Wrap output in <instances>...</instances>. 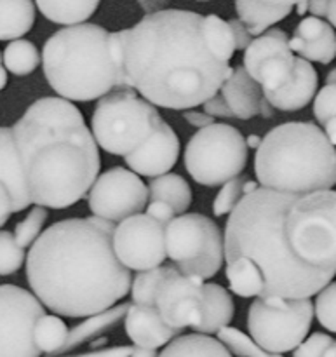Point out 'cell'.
<instances>
[{"label":"cell","instance_id":"20","mask_svg":"<svg viewBox=\"0 0 336 357\" xmlns=\"http://www.w3.org/2000/svg\"><path fill=\"white\" fill-rule=\"evenodd\" d=\"M124 326L125 333L131 338L135 347L152 349V351L166 347L171 340H174L181 333V331L164 324L155 307L135 305V303L128 307V312L124 316Z\"/></svg>","mask_w":336,"mask_h":357},{"label":"cell","instance_id":"6","mask_svg":"<svg viewBox=\"0 0 336 357\" xmlns=\"http://www.w3.org/2000/svg\"><path fill=\"white\" fill-rule=\"evenodd\" d=\"M110 31L94 23L65 26L42 49L45 80L58 98L94 101L119 87V70L108 47Z\"/></svg>","mask_w":336,"mask_h":357},{"label":"cell","instance_id":"17","mask_svg":"<svg viewBox=\"0 0 336 357\" xmlns=\"http://www.w3.org/2000/svg\"><path fill=\"white\" fill-rule=\"evenodd\" d=\"M209 220V216L201 213H185L174 216L164 230L166 257L176 265L194 260L206 244Z\"/></svg>","mask_w":336,"mask_h":357},{"label":"cell","instance_id":"55","mask_svg":"<svg viewBox=\"0 0 336 357\" xmlns=\"http://www.w3.org/2000/svg\"><path fill=\"white\" fill-rule=\"evenodd\" d=\"M265 2L274 3V6H289V7H293L296 2H298V0H265Z\"/></svg>","mask_w":336,"mask_h":357},{"label":"cell","instance_id":"10","mask_svg":"<svg viewBox=\"0 0 336 357\" xmlns=\"http://www.w3.org/2000/svg\"><path fill=\"white\" fill-rule=\"evenodd\" d=\"M44 316V305L33 293L0 284V357H40L33 331Z\"/></svg>","mask_w":336,"mask_h":357},{"label":"cell","instance_id":"1","mask_svg":"<svg viewBox=\"0 0 336 357\" xmlns=\"http://www.w3.org/2000/svg\"><path fill=\"white\" fill-rule=\"evenodd\" d=\"M335 190L289 194L258 187L229 215L225 264L250 258L261 272L264 295L312 298L336 272Z\"/></svg>","mask_w":336,"mask_h":357},{"label":"cell","instance_id":"49","mask_svg":"<svg viewBox=\"0 0 336 357\" xmlns=\"http://www.w3.org/2000/svg\"><path fill=\"white\" fill-rule=\"evenodd\" d=\"M328 3H330V0H309L310 16L321 17V20H324V17H326Z\"/></svg>","mask_w":336,"mask_h":357},{"label":"cell","instance_id":"57","mask_svg":"<svg viewBox=\"0 0 336 357\" xmlns=\"http://www.w3.org/2000/svg\"><path fill=\"white\" fill-rule=\"evenodd\" d=\"M197 2H208V0H197Z\"/></svg>","mask_w":336,"mask_h":357},{"label":"cell","instance_id":"2","mask_svg":"<svg viewBox=\"0 0 336 357\" xmlns=\"http://www.w3.org/2000/svg\"><path fill=\"white\" fill-rule=\"evenodd\" d=\"M201 28L202 14L166 9L146 14L135 26L110 31L108 47L119 87H129L167 110H192L215 96L234 66L209 52Z\"/></svg>","mask_w":336,"mask_h":357},{"label":"cell","instance_id":"7","mask_svg":"<svg viewBox=\"0 0 336 357\" xmlns=\"http://www.w3.org/2000/svg\"><path fill=\"white\" fill-rule=\"evenodd\" d=\"M159 119V110L145 98L129 87H119L98 100L89 129L98 149L124 157L152 135Z\"/></svg>","mask_w":336,"mask_h":357},{"label":"cell","instance_id":"31","mask_svg":"<svg viewBox=\"0 0 336 357\" xmlns=\"http://www.w3.org/2000/svg\"><path fill=\"white\" fill-rule=\"evenodd\" d=\"M202 38L206 47L213 56L222 63H230L236 54V44L229 23L218 16V14H208L202 16Z\"/></svg>","mask_w":336,"mask_h":357},{"label":"cell","instance_id":"15","mask_svg":"<svg viewBox=\"0 0 336 357\" xmlns=\"http://www.w3.org/2000/svg\"><path fill=\"white\" fill-rule=\"evenodd\" d=\"M180 150L181 145L176 131L160 117L152 135L138 149L124 155V162L128 169L138 176L157 178L167 174L176 166Z\"/></svg>","mask_w":336,"mask_h":357},{"label":"cell","instance_id":"37","mask_svg":"<svg viewBox=\"0 0 336 357\" xmlns=\"http://www.w3.org/2000/svg\"><path fill=\"white\" fill-rule=\"evenodd\" d=\"M247 178L250 176L239 174V176L232 178V180L222 185L215 202H213V213H215V216L222 218V216L230 215L237 208V204L244 197V183H246Z\"/></svg>","mask_w":336,"mask_h":357},{"label":"cell","instance_id":"50","mask_svg":"<svg viewBox=\"0 0 336 357\" xmlns=\"http://www.w3.org/2000/svg\"><path fill=\"white\" fill-rule=\"evenodd\" d=\"M324 21L330 23L331 26H335L336 24V0H330V3H328V10H326V17H324Z\"/></svg>","mask_w":336,"mask_h":357},{"label":"cell","instance_id":"14","mask_svg":"<svg viewBox=\"0 0 336 357\" xmlns=\"http://www.w3.org/2000/svg\"><path fill=\"white\" fill-rule=\"evenodd\" d=\"M204 282L197 278L183 275L178 267L171 265V271L157 289L153 307L159 312L164 324L176 331L185 328L194 330L202 321L204 310Z\"/></svg>","mask_w":336,"mask_h":357},{"label":"cell","instance_id":"30","mask_svg":"<svg viewBox=\"0 0 336 357\" xmlns=\"http://www.w3.org/2000/svg\"><path fill=\"white\" fill-rule=\"evenodd\" d=\"M230 291L240 298H258L264 295V278L261 272L250 258H236L227 261L225 268Z\"/></svg>","mask_w":336,"mask_h":357},{"label":"cell","instance_id":"32","mask_svg":"<svg viewBox=\"0 0 336 357\" xmlns=\"http://www.w3.org/2000/svg\"><path fill=\"white\" fill-rule=\"evenodd\" d=\"M40 65V52L33 42L17 38L7 44L2 52V66L6 72L16 77H26L33 73Z\"/></svg>","mask_w":336,"mask_h":357},{"label":"cell","instance_id":"27","mask_svg":"<svg viewBox=\"0 0 336 357\" xmlns=\"http://www.w3.org/2000/svg\"><path fill=\"white\" fill-rule=\"evenodd\" d=\"M148 199L150 201L166 202L173 208L178 215H185L187 209L192 206V188L188 181L181 174L167 173L162 176L152 178L148 183Z\"/></svg>","mask_w":336,"mask_h":357},{"label":"cell","instance_id":"16","mask_svg":"<svg viewBox=\"0 0 336 357\" xmlns=\"http://www.w3.org/2000/svg\"><path fill=\"white\" fill-rule=\"evenodd\" d=\"M218 94L230 108L234 119L250 121L257 115L272 119L275 114L274 108L264 98L260 84L251 79L243 66H234L230 77L218 89Z\"/></svg>","mask_w":336,"mask_h":357},{"label":"cell","instance_id":"54","mask_svg":"<svg viewBox=\"0 0 336 357\" xmlns=\"http://www.w3.org/2000/svg\"><path fill=\"white\" fill-rule=\"evenodd\" d=\"M7 86V72L2 66V54H0V91Z\"/></svg>","mask_w":336,"mask_h":357},{"label":"cell","instance_id":"51","mask_svg":"<svg viewBox=\"0 0 336 357\" xmlns=\"http://www.w3.org/2000/svg\"><path fill=\"white\" fill-rule=\"evenodd\" d=\"M157 351H152V349H143V347H132L131 356L129 357H157Z\"/></svg>","mask_w":336,"mask_h":357},{"label":"cell","instance_id":"45","mask_svg":"<svg viewBox=\"0 0 336 357\" xmlns=\"http://www.w3.org/2000/svg\"><path fill=\"white\" fill-rule=\"evenodd\" d=\"M183 119L188 126H192V128H197V129H204V128H208V126L215 124L216 122L215 119L209 117L208 114L195 110V108L183 112Z\"/></svg>","mask_w":336,"mask_h":357},{"label":"cell","instance_id":"19","mask_svg":"<svg viewBox=\"0 0 336 357\" xmlns=\"http://www.w3.org/2000/svg\"><path fill=\"white\" fill-rule=\"evenodd\" d=\"M317 87H319L317 70L314 68L312 63L296 56L291 79L277 91H270V93L261 91V93L274 110L298 112L314 100Z\"/></svg>","mask_w":336,"mask_h":357},{"label":"cell","instance_id":"47","mask_svg":"<svg viewBox=\"0 0 336 357\" xmlns=\"http://www.w3.org/2000/svg\"><path fill=\"white\" fill-rule=\"evenodd\" d=\"M10 215H14L13 201H10V195L7 192V188L0 183V229L9 222Z\"/></svg>","mask_w":336,"mask_h":357},{"label":"cell","instance_id":"22","mask_svg":"<svg viewBox=\"0 0 336 357\" xmlns=\"http://www.w3.org/2000/svg\"><path fill=\"white\" fill-rule=\"evenodd\" d=\"M204 310L202 321L194 328V333L199 335H216L223 328L230 326L236 314L232 295L227 288L216 282H204Z\"/></svg>","mask_w":336,"mask_h":357},{"label":"cell","instance_id":"28","mask_svg":"<svg viewBox=\"0 0 336 357\" xmlns=\"http://www.w3.org/2000/svg\"><path fill=\"white\" fill-rule=\"evenodd\" d=\"M33 24V0H0V40L23 38Z\"/></svg>","mask_w":336,"mask_h":357},{"label":"cell","instance_id":"42","mask_svg":"<svg viewBox=\"0 0 336 357\" xmlns=\"http://www.w3.org/2000/svg\"><path fill=\"white\" fill-rule=\"evenodd\" d=\"M145 209H146L145 215H148L150 218L155 220V222H159L160 225L164 227H166L174 216H176V213L173 211L171 206H167L166 202H160V201H150Z\"/></svg>","mask_w":336,"mask_h":357},{"label":"cell","instance_id":"56","mask_svg":"<svg viewBox=\"0 0 336 357\" xmlns=\"http://www.w3.org/2000/svg\"><path fill=\"white\" fill-rule=\"evenodd\" d=\"M335 79H336V72H335V68H331L330 73H328L326 84H335Z\"/></svg>","mask_w":336,"mask_h":357},{"label":"cell","instance_id":"12","mask_svg":"<svg viewBox=\"0 0 336 357\" xmlns=\"http://www.w3.org/2000/svg\"><path fill=\"white\" fill-rule=\"evenodd\" d=\"M166 227L138 213L115 223L112 246L121 265L128 271L145 272L160 267L166 261Z\"/></svg>","mask_w":336,"mask_h":357},{"label":"cell","instance_id":"36","mask_svg":"<svg viewBox=\"0 0 336 357\" xmlns=\"http://www.w3.org/2000/svg\"><path fill=\"white\" fill-rule=\"evenodd\" d=\"M45 220H47V209L40 208V206H33V208L28 211L26 218L23 222H20L14 229V239L20 244V248H23L24 251L30 250L31 244L38 239V236L42 234V229L45 225Z\"/></svg>","mask_w":336,"mask_h":357},{"label":"cell","instance_id":"44","mask_svg":"<svg viewBox=\"0 0 336 357\" xmlns=\"http://www.w3.org/2000/svg\"><path fill=\"white\" fill-rule=\"evenodd\" d=\"M227 23H229L230 30H232L234 44H236V51H244V49H246L247 45L251 44V40H253V37H251L250 31H247L246 24H244L243 21L237 20V17L227 21Z\"/></svg>","mask_w":336,"mask_h":357},{"label":"cell","instance_id":"24","mask_svg":"<svg viewBox=\"0 0 336 357\" xmlns=\"http://www.w3.org/2000/svg\"><path fill=\"white\" fill-rule=\"evenodd\" d=\"M128 307L129 303H117V305L110 307V309L103 310V312H98L94 316L86 317L82 323H79L75 328L68 330V337H66V342L59 349L58 354H66V352L73 351L79 345L91 342L93 338L101 337L108 330L117 326L124 319L125 312H128Z\"/></svg>","mask_w":336,"mask_h":357},{"label":"cell","instance_id":"39","mask_svg":"<svg viewBox=\"0 0 336 357\" xmlns=\"http://www.w3.org/2000/svg\"><path fill=\"white\" fill-rule=\"evenodd\" d=\"M335 295H336V284L333 281L328 286H324V288L316 295V302H312L314 317H317L319 324L328 331V333H335L336 331Z\"/></svg>","mask_w":336,"mask_h":357},{"label":"cell","instance_id":"5","mask_svg":"<svg viewBox=\"0 0 336 357\" xmlns=\"http://www.w3.org/2000/svg\"><path fill=\"white\" fill-rule=\"evenodd\" d=\"M257 183L289 194L333 190L336 153L314 122H286L261 138L254 155Z\"/></svg>","mask_w":336,"mask_h":357},{"label":"cell","instance_id":"33","mask_svg":"<svg viewBox=\"0 0 336 357\" xmlns=\"http://www.w3.org/2000/svg\"><path fill=\"white\" fill-rule=\"evenodd\" d=\"M66 337H68V328H66L65 321L54 314H51V316L45 314L44 317H40L33 331L35 345L40 351V354L47 356L58 354L59 349L66 342Z\"/></svg>","mask_w":336,"mask_h":357},{"label":"cell","instance_id":"53","mask_svg":"<svg viewBox=\"0 0 336 357\" xmlns=\"http://www.w3.org/2000/svg\"><path fill=\"white\" fill-rule=\"evenodd\" d=\"M293 7H296V13H298L300 16H305L307 10H309V0H298Z\"/></svg>","mask_w":336,"mask_h":357},{"label":"cell","instance_id":"35","mask_svg":"<svg viewBox=\"0 0 336 357\" xmlns=\"http://www.w3.org/2000/svg\"><path fill=\"white\" fill-rule=\"evenodd\" d=\"M216 338L229 349L230 354L237 357H282L281 354H270L264 351L253 338L237 328H223L216 333Z\"/></svg>","mask_w":336,"mask_h":357},{"label":"cell","instance_id":"29","mask_svg":"<svg viewBox=\"0 0 336 357\" xmlns=\"http://www.w3.org/2000/svg\"><path fill=\"white\" fill-rule=\"evenodd\" d=\"M157 357H234L229 349L209 335H178Z\"/></svg>","mask_w":336,"mask_h":357},{"label":"cell","instance_id":"41","mask_svg":"<svg viewBox=\"0 0 336 357\" xmlns=\"http://www.w3.org/2000/svg\"><path fill=\"white\" fill-rule=\"evenodd\" d=\"M314 115H316L319 128L328 122L336 121V86L324 84L319 93L314 96Z\"/></svg>","mask_w":336,"mask_h":357},{"label":"cell","instance_id":"40","mask_svg":"<svg viewBox=\"0 0 336 357\" xmlns=\"http://www.w3.org/2000/svg\"><path fill=\"white\" fill-rule=\"evenodd\" d=\"M293 357H336L335 338L328 333H312L293 351Z\"/></svg>","mask_w":336,"mask_h":357},{"label":"cell","instance_id":"43","mask_svg":"<svg viewBox=\"0 0 336 357\" xmlns=\"http://www.w3.org/2000/svg\"><path fill=\"white\" fill-rule=\"evenodd\" d=\"M202 107H204V114H208L213 119H234L232 112H230V108L227 107V103L218 93L209 98L208 101H204Z\"/></svg>","mask_w":336,"mask_h":357},{"label":"cell","instance_id":"23","mask_svg":"<svg viewBox=\"0 0 336 357\" xmlns=\"http://www.w3.org/2000/svg\"><path fill=\"white\" fill-rule=\"evenodd\" d=\"M225 264V251H223V234L215 220H209L208 237L201 253L190 261L176 265L178 271L188 278H197L202 282H208L222 271Z\"/></svg>","mask_w":336,"mask_h":357},{"label":"cell","instance_id":"8","mask_svg":"<svg viewBox=\"0 0 336 357\" xmlns=\"http://www.w3.org/2000/svg\"><path fill=\"white\" fill-rule=\"evenodd\" d=\"M247 157L250 150L243 132L230 124L215 122L192 136L183 159L195 183L222 187L243 174L247 166Z\"/></svg>","mask_w":336,"mask_h":357},{"label":"cell","instance_id":"13","mask_svg":"<svg viewBox=\"0 0 336 357\" xmlns=\"http://www.w3.org/2000/svg\"><path fill=\"white\" fill-rule=\"evenodd\" d=\"M289 35L281 28H268L244 49L247 75L257 80L264 93L277 91L293 75L296 56L289 51Z\"/></svg>","mask_w":336,"mask_h":357},{"label":"cell","instance_id":"11","mask_svg":"<svg viewBox=\"0 0 336 357\" xmlns=\"http://www.w3.org/2000/svg\"><path fill=\"white\" fill-rule=\"evenodd\" d=\"M87 204L93 216L119 223L146 208L148 188L142 176L128 167H112L103 174H98L87 192Z\"/></svg>","mask_w":336,"mask_h":357},{"label":"cell","instance_id":"46","mask_svg":"<svg viewBox=\"0 0 336 357\" xmlns=\"http://www.w3.org/2000/svg\"><path fill=\"white\" fill-rule=\"evenodd\" d=\"M132 347H125V345H117V347L100 349V351L86 352V354L79 356H65V357H129L131 356Z\"/></svg>","mask_w":336,"mask_h":357},{"label":"cell","instance_id":"21","mask_svg":"<svg viewBox=\"0 0 336 357\" xmlns=\"http://www.w3.org/2000/svg\"><path fill=\"white\" fill-rule=\"evenodd\" d=\"M0 183L9 192L13 213H21L30 208L31 202L24 187L23 171L10 128H0Z\"/></svg>","mask_w":336,"mask_h":357},{"label":"cell","instance_id":"4","mask_svg":"<svg viewBox=\"0 0 336 357\" xmlns=\"http://www.w3.org/2000/svg\"><path fill=\"white\" fill-rule=\"evenodd\" d=\"M10 131L31 206L66 209L87 197L101 157L75 105L58 96L40 98Z\"/></svg>","mask_w":336,"mask_h":357},{"label":"cell","instance_id":"48","mask_svg":"<svg viewBox=\"0 0 336 357\" xmlns=\"http://www.w3.org/2000/svg\"><path fill=\"white\" fill-rule=\"evenodd\" d=\"M136 2H138L139 7L145 10V16H146V14H155V13H160V10L169 9L171 0H136Z\"/></svg>","mask_w":336,"mask_h":357},{"label":"cell","instance_id":"52","mask_svg":"<svg viewBox=\"0 0 336 357\" xmlns=\"http://www.w3.org/2000/svg\"><path fill=\"white\" fill-rule=\"evenodd\" d=\"M244 139H246L247 150H250V149L257 150L258 145H260V142H261L260 136H257V135H250V136H247V138H244Z\"/></svg>","mask_w":336,"mask_h":357},{"label":"cell","instance_id":"34","mask_svg":"<svg viewBox=\"0 0 336 357\" xmlns=\"http://www.w3.org/2000/svg\"><path fill=\"white\" fill-rule=\"evenodd\" d=\"M169 271L171 265H167V267L160 265V267L152 268V271L138 272V274L132 278L131 289H129L132 296V303H135V305L153 307L157 289H159L162 279L169 274Z\"/></svg>","mask_w":336,"mask_h":357},{"label":"cell","instance_id":"38","mask_svg":"<svg viewBox=\"0 0 336 357\" xmlns=\"http://www.w3.org/2000/svg\"><path fill=\"white\" fill-rule=\"evenodd\" d=\"M26 258V251L20 248L13 232L0 230V275H10L20 271Z\"/></svg>","mask_w":336,"mask_h":357},{"label":"cell","instance_id":"3","mask_svg":"<svg viewBox=\"0 0 336 357\" xmlns=\"http://www.w3.org/2000/svg\"><path fill=\"white\" fill-rule=\"evenodd\" d=\"M115 223L66 218L42 230L24 258L26 281L54 316L86 319L117 305L131 289V271L114 253Z\"/></svg>","mask_w":336,"mask_h":357},{"label":"cell","instance_id":"9","mask_svg":"<svg viewBox=\"0 0 336 357\" xmlns=\"http://www.w3.org/2000/svg\"><path fill=\"white\" fill-rule=\"evenodd\" d=\"M314 307L310 298L258 296L247 310L251 338L270 354L293 352L312 328Z\"/></svg>","mask_w":336,"mask_h":357},{"label":"cell","instance_id":"25","mask_svg":"<svg viewBox=\"0 0 336 357\" xmlns=\"http://www.w3.org/2000/svg\"><path fill=\"white\" fill-rule=\"evenodd\" d=\"M236 10L239 16L237 20L243 21L251 37L257 38L279 21L286 20L293 7L274 6L265 0H236Z\"/></svg>","mask_w":336,"mask_h":357},{"label":"cell","instance_id":"26","mask_svg":"<svg viewBox=\"0 0 336 357\" xmlns=\"http://www.w3.org/2000/svg\"><path fill=\"white\" fill-rule=\"evenodd\" d=\"M101 0H35V7L45 20L63 26L87 23L98 10Z\"/></svg>","mask_w":336,"mask_h":357},{"label":"cell","instance_id":"18","mask_svg":"<svg viewBox=\"0 0 336 357\" xmlns=\"http://www.w3.org/2000/svg\"><path fill=\"white\" fill-rule=\"evenodd\" d=\"M288 45L293 54L305 61L330 65L336 56L335 28L321 17L307 16L298 23Z\"/></svg>","mask_w":336,"mask_h":357}]
</instances>
